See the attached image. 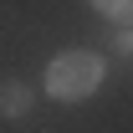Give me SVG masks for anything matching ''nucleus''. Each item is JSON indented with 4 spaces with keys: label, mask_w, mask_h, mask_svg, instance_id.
Wrapping results in <instances>:
<instances>
[{
    "label": "nucleus",
    "mask_w": 133,
    "mask_h": 133,
    "mask_svg": "<svg viewBox=\"0 0 133 133\" xmlns=\"http://www.w3.org/2000/svg\"><path fill=\"white\" fill-rule=\"evenodd\" d=\"M102 72H108V62L97 51H56L46 62V92L56 102H82L102 87Z\"/></svg>",
    "instance_id": "1"
},
{
    "label": "nucleus",
    "mask_w": 133,
    "mask_h": 133,
    "mask_svg": "<svg viewBox=\"0 0 133 133\" xmlns=\"http://www.w3.org/2000/svg\"><path fill=\"white\" fill-rule=\"evenodd\" d=\"M31 102H36L31 82H21V77H5V82H0V118H26Z\"/></svg>",
    "instance_id": "2"
},
{
    "label": "nucleus",
    "mask_w": 133,
    "mask_h": 133,
    "mask_svg": "<svg viewBox=\"0 0 133 133\" xmlns=\"http://www.w3.org/2000/svg\"><path fill=\"white\" fill-rule=\"evenodd\" d=\"M92 10H102L113 26H133V0H92Z\"/></svg>",
    "instance_id": "3"
},
{
    "label": "nucleus",
    "mask_w": 133,
    "mask_h": 133,
    "mask_svg": "<svg viewBox=\"0 0 133 133\" xmlns=\"http://www.w3.org/2000/svg\"><path fill=\"white\" fill-rule=\"evenodd\" d=\"M108 46H113V56H118V62H133V26H113Z\"/></svg>",
    "instance_id": "4"
}]
</instances>
